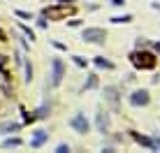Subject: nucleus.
I'll list each match as a JSON object with an SVG mask.
<instances>
[{
  "label": "nucleus",
  "mask_w": 160,
  "mask_h": 153,
  "mask_svg": "<svg viewBox=\"0 0 160 153\" xmlns=\"http://www.w3.org/2000/svg\"><path fill=\"white\" fill-rule=\"evenodd\" d=\"M56 151H58V153H68V151H70V144H58Z\"/></svg>",
  "instance_id": "nucleus-15"
},
{
  "label": "nucleus",
  "mask_w": 160,
  "mask_h": 153,
  "mask_svg": "<svg viewBox=\"0 0 160 153\" xmlns=\"http://www.w3.org/2000/svg\"><path fill=\"white\" fill-rule=\"evenodd\" d=\"M2 65H5V56H0V67H2Z\"/></svg>",
  "instance_id": "nucleus-19"
},
{
  "label": "nucleus",
  "mask_w": 160,
  "mask_h": 153,
  "mask_svg": "<svg viewBox=\"0 0 160 153\" xmlns=\"http://www.w3.org/2000/svg\"><path fill=\"white\" fill-rule=\"evenodd\" d=\"M74 12V5L72 2H63V7H47L44 9V16H49V19H60V16H68Z\"/></svg>",
  "instance_id": "nucleus-3"
},
{
  "label": "nucleus",
  "mask_w": 160,
  "mask_h": 153,
  "mask_svg": "<svg viewBox=\"0 0 160 153\" xmlns=\"http://www.w3.org/2000/svg\"><path fill=\"white\" fill-rule=\"evenodd\" d=\"M0 42H5V35H2V32H0Z\"/></svg>",
  "instance_id": "nucleus-20"
},
{
  "label": "nucleus",
  "mask_w": 160,
  "mask_h": 153,
  "mask_svg": "<svg viewBox=\"0 0 160 153\" xmlns=\"http://www.w3.org/2000/svg\"><path fill=\"white\" fill-rule=\"evenodd\" d=\"M132 137H135L137 141H139V144H144V146H153V141H151V139H146V137H139L137 132H132Z\"/></svg>",
  "instance_id": "nucleus-12"
},
{
  "label": "nucleus",
  "mask_w": 160,
  "mask_h": 153,
  "mask_svg": "<svg viewBox=\"0 0 160 153\" xmlns=\"http://www.w3.org/2000/svg\"><path fill=\"white\" fill-rule=\"evenodd\" d=\"M51 67H53V72H51V84L58 86L60 81H63V61H60V58H53V61H51Z\"/></svg>",
  "instance_id": "nucleus-5"
},
{
  "label": "nucleus",
  "mask_w": 160,
  "mask_h": 153,
  "mask_svg": "<svg viewBox=\"0 0 160 153\" xmlns=\"http://www.w3.org/2000/svg\"><path fill=\"white\" fill-rule=\"evenodd\" d=\"M81 40L84 42H91V44H104V40H107V32L102 28H86L81 32Z\"/></svg>",
  "instance_id": "nucleus-2"
},
{
  "label": "nucleus",
  "mask_w": 160,
  "mask_h": 153,
  "mask_svg": "<svg viewBox=\"0 0 160 153\" xmlns=\"http://www.w3.org/2000/svg\"><path fill=\"white\" fill-rule=\"evenodd\" d=\"M130 61L139 70H153L156 63H158V58L153 56V53H148V51H135V53H130Z\"/></svg>",
  "instance_id": "nucleus-1"
},
{
  "label": "nucleus",
  "mask_w": 160,
  "mask_h": 153,
  "mask_svg": "<svg viewBox=\"0 0 160 153\" xmlns=\"http://www.w3.org/2000/svg\"><path fill=\"white\" fill-rule=\"evenodd\" d=\"M95 65H98V67H107V70H114V63L104 61V58H95Z\"/></svg>",
  "instance_id": "nucleus-9"
},
{
  "label": "nucleus",
  "mask_w": 160,
  "mask_h": 153,
  "mask_svg": "<svg viewBox=\"0 0 160 153\" xmlns=\"http://www.w3.org/2000/svg\"><path fill=\"white\" fill-rule=\"evenodd\" d=\"M95 86H98V76H95V74H91V79L86 81V88H95Z\"/></svg>",
  "instance_id": "nucleus-14"
},
{
  "label": "nucleus",
  "mask_w": 160,
  "mask_h": 153,
  "mask_svg": "<svg viewBox=\"0 0 160 153\" xmlns=\"http://www.w3.org/2000/svg\"><path fill=\"white\" fill-rule=\"evenodd\" d=\"M74 63L79 65V67H84V65H86V61H84V58H81V56H74Z\"/></svg>",
  "instance_id": "nucleus-17"
},
{
  "label": "nucleus",
  "mask_w": 160,
  "mask_h": 153,
  "mask_svg": "<svg viewBox=\"0 0 160 153\" xmlns=\"http://www.w3.org/2000/svg\"><path fill=\"white\" fill-rule=\"evenodd\" d=\"M114 23H128V21H132V16L130 14H125V16H114Z\"/></svg>",
  "instance_id": "nucleus-13"
},
{
  "label": "nucleus",
  "mask_w": 160,
  "mask_h": 153,
  "mask_svg": "<svg viewBox=\"0 0 160 153\" xmlns=\"http://www.w3.org/2000/svg\"><path fill=\"white\" fill-rule=\"evenodd\" d=\"M70 128H72L74 132H79V135H86L91 125H88V121H86L84 114H74V116L70 118Z\"/></svg>",
  "instance_id": "nucleus-4"
},
{
  "label": "nucleus",
  "mask_w": 160,
  "mask_h": 153,
  "mask_svg": "<svg viewBox=\"0 0 160 153\" xmlns=\"http://www.w3.org/2000/svg\"><path fill=\"white\" fill-rule=\"evenodd\" d=\"M44 139H47V132H44V130H37L35 137H32V141H30V146H32V149H40V146L44 144Z\"/></svg>",
  "instance_id": "nucleus-7"
},
{
  "label": "nucleus",
  "mask_w": 160,
  "mask_h": 153,
  "mask_svg": "<svg viewBox=\"0 0 160 153\" xmlns=\"http://www.w3.org/2000/svg\"><path fill=\"white\" fill-rule=\"evenodd\" d=\"M104 93H107V100L112 102V105H116V88H107Z\"/></svg>",
  "instance_id": "nucleus-10"
},
{
  "label": "nucleus",
  "mask_w": 160,
  "mask_h": 153,
  "mask_svg": "<svg viewBox=\"0 0 160 153\" xmlns=\"http://www.w3.org/2000/svg\"><path fill=\"white\" fill-rule=\"evenodd\" d=\"M19 144H21V139H16V137H14V139H5V141H2L5 149H12V146H19Z\"/></svg>",
  "instance_id": "nucleus-11"
},
{
  "label": "nucleus",
  "mask_w": 160,
  "mask_h": 153,
  "mask_svg": "<svg viewBox=\"0 0 160 153\" xmlns=\"http://www.w3.org/2000/svg\"><path fill=\"white\" fill-rule=\"evenodd\" d=\"M148 100H151V97H148V91H135L130 95L132 107H144V105H148Z\"/></svg>",
  "instance_id": "nucleus-6"
},
{
  "label": "nucleus",
  "mask_w": 160,
  "mask_h": 153,
  "mask_svg": "<svg viewBox=\"0 0 160 153\" xmlns=\"http://www.w3.org/2000/svg\"><path fill=\"white\" fill-rule=\"evenodd\" d=\"M30 79H32V67L26 65V81H30Z\"/></svg>",
  "instance_id": "nucleus-16"
},
{
  "label": "nucleus",
  "mask_w": 160,
  "mask_h": 153,
  "mask_svg": "<svg viewBox=\"0 0 160 153\" xmlns=\"http://www.w3.org/2000/svg\"><path fill=\"white\" fill-rule=\"evenodd\" d=\"M112 5H114V7H123L125 0H112Z\"/></svg>",
  "instance_id": "nucleus-18"
},
{
  "label": "nucleus",
  "mask_w": 160,
  "mask_h": 153,
  "mask_svg": "<svg viewBox=\"0 0 160 153\" xmlns=\"http://www.w3.org/2000/svg\"><path fill=\"white\" fill-rule=\"evenodd\" d=\"M98 128H100V132H109V118H107V114H98Z\"/></svg>",
  "instance_id": "nucleus-8"
}]
</instances>
